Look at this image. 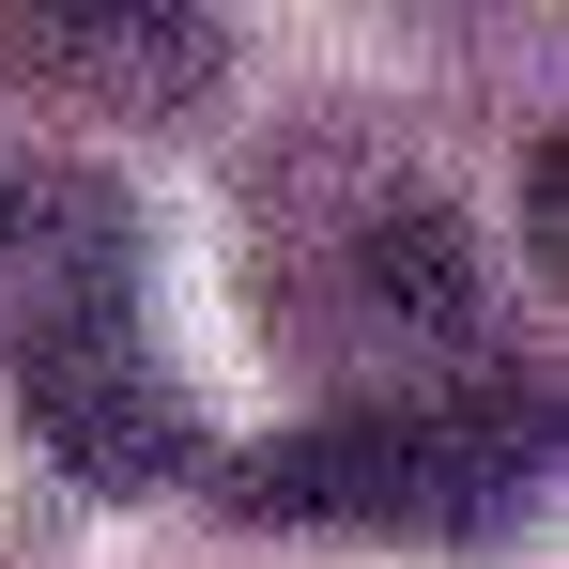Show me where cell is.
Returning a JSON list of instances; mask_svg holds the SVG:
<instances>
[{"label":"cell","instance_id":"obj_1","mask_svg":"<svg viewBox=\"0 0 569 569\" xmlns=\"http://www.w3.org/2000/svg\"><path fill=\"white\" fill-rule=\"evenodd\" d=\"M247 278L262 339L339 400H431L477 385L492 339V262L447 170L385 123V108H308L247 170Z\"/></svg>","mask_w":569,"mask_h":569},{"label":"cell","instance_id":"obj_2","mask_svg":"<svg viewBox=\"0 0 569 569\" xmlns=\"http://www.w3.org/2000/svg\"><path fill=\"white\" fill-rule=\"evenodd\" d=\"M0 370L93 492H170L200 462V416L170 400L139 323V216L108 170H0Z\"/></svg>","mask_w":569,"mask_h":569},{"label":"cell","instance_id":"obj_3","mask_svg":"<svg viewBox=\"0 0 569 569\" xmlns=\"http://www.w3.org/2000/svg\"><path fill=\"white\" fill-rule=\"evenodd\" d=\"M539 477H555L539 385L477 370V385H431V400H323L278 447L216 462V492L262 539H508L539 508Z\"/></svg>","mask_w":569,"mask_h":569},{"label":"cell","instance_id":"obj_4","mask_svg":"<svg viewBox=\"0 0 569 569\" xmlns=\"http://www.w3.org/2000/svg\"><path fill=\"white\" fill-rule=\"evenodd\" d=\"M216 62H231V31L186 16V0H0V78H31L62 108L170 123V108L216 93Z\"/></svg>","mask_w":569,"mask_h":569},{"label":"cell","instance_id":"obj_5","mask_svg":"<svg viewBox=\"0 0 569 569\" xmlns=\"http://www.w3.org/2000/svg\"><path fill=\"white\" fill-rule=\"evenodd\" d=\"M523 216H539V262H569V154L539 139V170H523Z\"/></svg>","mask_w":569,"mask_h":569}]
</instances>
